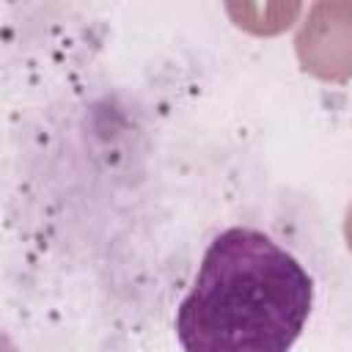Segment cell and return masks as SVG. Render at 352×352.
<instances>
[{"label": "cell", "instance_id": "6da1fadb", "mask_svg": "<svg viewBox=\"0 0 352 352\" xmlns=\"http://www.w3.org/2000/svg\"><path fill=\"white\" fill-rule=\"evenodd\" d=\"M314 305L305 267L264 231H220L179 302L184 352H289Z\"/></svg>", "mask_w": 352, "mask_h": 352}, {"label": "cell", "instance_id": "7a4b0ae2", "mask_svg": "<svg viewBox=\"0 0 352 352\" xmlns=\"http://www.w3.org/2000/svg\"><path fill=\"white\" fill-rule=\"evenodd\" d=\"M297 58L319 80L352 77V3H316L297 33Z\"/></svg>", "mask_w": 352, "mask_h": 352}, {"label": "cell", "instance_id": "3957f363", "mask_svg": "<svg viewBox=\"0 0 352 352\" xmlns=\"http://www.w3.org/2000/svg\"><path fill=\"white\" fill-rule=\"evenodd\" d=\"M344 234H346V245H349V250H352V206H349L346 220H344Z\"/></svg>", "mask_w": 352, "mask_h": 352}]
</instances>
